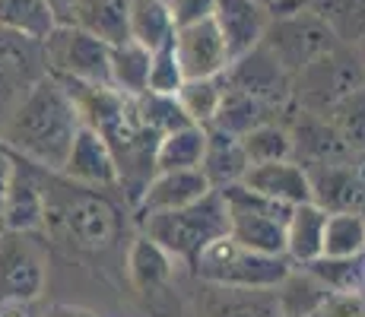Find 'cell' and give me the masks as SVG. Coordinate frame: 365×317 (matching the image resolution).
Instances as JSON below:
<instances>
[{
	"mask_svg": "<svg viewBox=\"0 0 365 317\" xmlns=\"http://www.w3.org/2000/svg\"><path fill=\"white\" fill-rule=\"evenodd\" d=\"M80 127L83 121L64 83L48 73L23 98V105L0 124V140L35 165L48 172H64V162Z\"/></svg>",
	"mask_w": 365,
	"mask_h": 317,
	"instance_id": "obj_1",
	"label": "cell"
},
{
	"mask_svg": "<svg viewBox=\"0 0 365 317\" xmlns=\"http://www.w3.org/2000/svg\"><path fill=\"white\" fill-rule=\"evenodd\" d=\"M146 238L156 241L172 260H194L210 241L229 232L226 200L220 190H210L203 200L168 213L143 216Z\"/></svg>",
	"mask_w": 365,
	"mask_h": 317,
	"instance_id": "obj_2",
	"label": "cell"
},
{
	"mask_svg": "<svg viewBox=\"0 0 365 317\" xmlns=\"http://www.w3.org/2000/svg\"><path fill=\"white\" fill-rule=\"evenodd\" d=\"M45 222H51L76 251H108L121 235V213L108 197L96 194V190L76 185L70 190H61L58 197H45Z\"/></svg>",
	"mask_w": 365,
	"mask_h": 317,
	"instance_id": "obj_3",
	"label": "cell"
},
{
	"mask_svg": "<svg viewBox=\"0 0 365 317\" xmlns=\"http://www.w3.org/2000/svg\"><path fill=\"white\" fill-rule=\"evenodd\" d=\"M191 264L203 283L216 289H277L292 270L286 257L248 251L229 235L210 241Z\"/></svg>",
	"mask_w": 365,
	"mask_h": 317,
	"instance_id": "obj_4",
	"label": "cell"
},
{
	"mask_svg": "<svg viewBox=\"0 0 365 317\" xmlns=\"http://www.w3.org/2000/svg\"><path fill=\"white\" fill-rule=\"evenodd\" d=\"M365 86V70L356 45H336L292 76V105L299 111L327 115L336 102Z\"/></svg>",
	"mask_w": 365,
	"mask_h": 317,
	"instance_id": "obj_5",
	"label": "cell"
},
{
	"mask_svg": "<svg viewBox=\"0 0 365 317\" xmlns=\"http://www.w3.org/2000/svg\"><path fill=\"white\" fill-rule=\"evenodd\" d=\"M226 200L229 213V232L226 235L238 241L242 248L270 254V257H283L286 254V219H289L292 207L261 197L255 190H248L238 181L232 187L220 190Z\"/></svg>",
	"mask_w": 365,
	"mask_h": 317,
	"instance_id": "obj_6",
	"label": "cell"
},
{
	"mask_svg": "<svg viewBox=\"0 0 365 317\" xmlns=\"http://www.w3.org/2000/svg\"><path fill=\"white\" fill-rule=\"evenodd\" d=\"M41 51H45L48 73L54 80L111 86V73H108L111 45H105L102 38L89 35L80 26L58 23L48 32V38L41 41Z\"/></svg>",
	"mask_w": 365,
	"mask_h": 317,
	"instance_id": "obj_7",
	"label": "cell"
},
{
	"mask_svg": "<svg viewBox=\"0 0 365 317\" xmlns=\"http://www.w3.org/2000/svg\"><path fill=\"white\" fill-rule=\"evenodd\" d=\"M261 45L277 58V63L289 76H296L299 70H305L312 61H318L321 54H327L340 41L331 35L324 23L314 16L312 10H299L289 16H277L267 26V35Z\"/></svg>",
	"mask_w": 365,
	"mask_h": 317,
	"instance_id": "obj_8",
	"label": "cell"
},
{
	"mask_svg": "<svg viewBox=\"0 0 365 317\" xmlns=\"http://www.w3.org/2000/svg\"><path fill=\"white\" fill-rule=\"evenodd\" d=\"M48 76L41 41L0 29V124L23 105V98Z\"/></svg>",
	"mask_w": 365,
	"mask_h": 317,
	"instance_id": "obj_9",
	"label": "cell"
},
{
	"mask_svg": "<svg viewBox=\"0 0 365 317\" xmlns=\"http://www.w3.org/2000/svg\"><path fill=\"white\" fill-rule=\"evenodd\" d=\"M222 83L229 89H235V93H245L257 98V102L270 105V108H277L286 121L296 111V105H292V76L279 67L277 58L264 45L251 48L248 54H242V58L229 63V70L222 73Z\"/></svg>",
	"mask_w": 365,
	"mask_h": 317,
	"instance_id": "obj_10",
	"label": "cell"
},
{
	"mask_svg": "<svg viewBox=\"0 0 365 317\" xmlns=\"http://www.w3.org/2000/svg\"><path fill=\"white\" fill-rule=\"evenodd\" d=\"M45 254L29 235L0 241V305H29L45 289Z\"/></svg>",
	"mask_w": 365,
	"mask_h": 317,
	"instance_id": "obj_11",
	"label": "cell"
},
{
	"mask_svg": "<svg viewBox=\"0 0 365 317\" xmlns=\"http://www.w3.org/2000/svg\"><path fill=\"white\" fill-rule=\"evenodd\" d=\"M172 51L185 80H213V76L226 73L232 63V54H229L213 19L178 26L172 38Z\"/></svg>",
	"mask_w": 365,
	"mask_h": 317,
	"instance_id": "obj_12",
	"label": "cell"
},
{
	"mask_svg": "<svg viewBox=\"0 0 365 317\" xmlns=\"http://www.w3.org/2000/svg\"><path fill=\"white\" fill-rule=\"evenodd\" d=\"M289 137H292V162H299L302 168L314 165H349L356 156L349 152V146L343 143V137L336 133L327 115H312V111H292L289 121ZM362 165V162H359Z\"/></svg>",
	"mask_w": 365,
	"mask_h": 317,
	"instance_id": "obj_13",
	"label": "cell"
},
{
	"mask_svg": "<svg viewBox=\"0 0 365 317\" xmlns=\"http://www.w3.org/2000/svg\"><path fill=\"white\" fill-rule=\"evenodd\" d=\"M308 172L312 203L324 213H359L365 203V165H314Z\"/></svg>",
	"mask_w": 365,
	"mask_h": 317,
	"instance_id": "obj_14",
	"label": "cell"
},
{
	"mask_svg": "<svg viewBox=\"0 0 365 317\" xmlns=\"http://www.w3.org/2000/svg\"><path fill=\"white\" fill-rule=\"evenodd\" d=\"M213 23L235 61L264 41L267 26H270V13L257 0H216Z\"/></svg>",
	"mask_w": 365,
	"mask_h": 317,
	"instance_id": "obj_15",
	"label": "cell"
},
{
	"mask_svg": "<svg viewBox=\"0 0 365 317\" xmlns=\"http://www.w3.org/2000/svg\"><path fill=\"white\" fill-rule=\"evenodd\" d=\"M64 175L73 185L83 187H115L118 185V165L111 156L108 143L99 130L93 127H80L70 156L64 162Z\"/></svg>",
	"mask_w": 365,
	"mask_h": 317,
	"instance_id": "obj_16",
	"label": "cell"
},
{
	"mask_svg": "<svg viewBox=\"0 0 365 317\" xmlns=\"http://www.w3.org/2000/svg\"><path fill=\"white\" fill-rule=\"evenodd\" d=\"M210 181L203 178L200 168H185V172H156L146 190L140 194L137 207L140 216L168 213V209H181L191 203L203 200L210 194Z\"/></svg>",
	"mask_w": 365,
	"mask_h": 317,
	"instance_id": "obj_17",
	"label": "cell"
},
{
	"mask_svg": "<svg viewBox=\"0 0 365 317\" xmlns=\"http://www.w3.org/2000/svg\"><path fill=\"white\" fill-rule=\"evenodd\" d=\"M45 209H48V200L41 194L38 181L29 172H23V168H10L4 197H0V216H4L6 229L29 235V232L45 225Z\"/></svg>",
	"mask_w": 365,
	"mask_h": 317,
	"instance_id": "obj_18",
	"label": "cell"
},
{
	"mask_svg": "<svg viewBox=\"0 0 365 317\" xmlns=\"http://www.w3.org/2000/svg\"><path fill=\"white\" fill-rule=\"evenodd\" d=\"M242 185L261 197L283 203V207H299L312 203V187H308V172L299 162H267V165H251L245 172Z\"/></svg>",
	"mask_w": 365,
	"mask_h": 317,
	"instance_id": "obj_19",
	"label": "cell"
},
{
	"mask_svg": "<svg viewBox=\"0 0 365 317\" xmlns=\"http://www.w3.org/2000/svg\"><path fill=\"white\" fill-rule=\"evenodd\" d=\"M248 168L251 165L242 150V140L232 137V133L216 130V127H207V150H203L200 172H203V178L210 181V187L213 190L232 187L245 178Z\"/></svg>",
	"mask_w": 365,
	"mask_h": 317,
	"instance_id": "obj_20",
	"label": "cell"
},
{
	"mask_svg": "<svg viewBox=\"0 0 365 317\" xmlns=\"http://www.w3.org/2000/svg\"><path fill=\"white\" fill-rule=\"evenodd\" d=\"M270 121H286V118L279 115L277 108H270V105L257 102V98H251L245 93H235V89H229L226 83H222V102H220V111H216L210 127H216V130H222V133H232V137H245V133H251L255 127L270 124Z\"/></svg>",
	"mask_w": 365,
	"mask_h": 317,
	"instance_id": "obj_21",
	"label": "cell"
},
{
	"mask_svg": "<svg viewBox=\"0 0 365 317\" xmlns=\"http://www.w3.org/2000/svg\"><path fill=\"white\" fill-rule=\"evenodd\" d=\"M150 67H153V51H146L137 41H121L111 45L108 54V73H111V86L128 98H140L143 93H150Z\"/></svg>",
	"mask_w": 365,
	"mask_h": 317,
	"instance_id": "obj_22",
	"label": "cell"
},
{
	"mask_svg": "<svg viewBox=\"0 0 365 317\" xmlns=\"http://www.w3.org/2000/svg\"><path fill=\"white\" fill-rule=\"evenodd\" d=\"M128 38L143 45L146 51L172 45L175 38V19L165 0H130L128 10Z\"/></svg>",
	"mask_w": 365,
	"mask_h": 317,
	"instance_id": "obj_23",
	"label": "cell"
},
{
	"mask_svg": "<svg viewBox=\"0 0 365 317\" xmlns=\"http://www.w3.org/2000/svg\"><path fill=\"white\" fill-rule=\"evenodd\" d=\"M324 222L327 213L314 203H299L292 207L289 219H286V254L299 264H312L321 257V244H324Z\"/></svg>",
	"mask_w": 365,
	"mask_h": 317,
	"instance_id": "obj_24",
	"label": "cell"
},
{
	"mask_svg": "<svg viewBox=\"0 0 365 317\" xmlns=\"http://www.w3.org/2000/svg\"><path fill=\"white\" fill-rule=\"evenodd\" d=\"M331 295L334 292L312 270H289L283 283L273 289V298H277V308L283 317H312Z\"/></svg>",
	"mask_w": 365,
	"mask_h": 317,
	"instance_id": "obj_25",
	"label": "cell"
},
{
	"mask_svg": "<svg viewBox=\"0 0 365 317\" xmlns=\"http://www.w3.org/2000/svg\"><path fill=\"white\" fill-rule=\"evenodd\" d=\"M200 317H283L273 289H216Z\"/></svg>",
	"mask_w": 365,
	"mask_h": 317,
	"instance_id": "obj_26",
	"label": "cell"
},
{
	"mask_svg": "<svg viewBox=\"0 0 365 317\" xmlns=\"http://www.w3.org/2000/svg\"><path fill=\"white\" fill-rule=\"evenodd\" d=\"M203 150H207V127H181L159 140L156 146V172H185L200 168Z\"/></svg>",
	"mask_w": 365,
	"mask_h": 317,
	"instance_id": "obj_27",
	"label": "cell"
},
{
	"mask_svg": "<svg viewBox=\"0 0 365 317\" xmlns=\"http://www.w3.org/2000/svg\"><path fill=\"white\" fill-rule=\"evenodd\" d=\"M172 264L175 260L168 257L156 241H150L146 235L133 238V244L128 251V273L140 292H146V295L159 292V289L172 279Z\"/></svg>",
	"mask_w": 365,
	"mask_h": 317,
	"instance_id": "obj_28",
	"label": "cell"
},
{
	"mask_svg": "<svg viewBox=\"0 0 365 317\" xmlns=\"http://www.w3.org/2000/svg\"><path fill=\"white\" fill-rule=\"evenodd\" d=\"M58 23L61 19L48 0H0V29L29 35L35 41H45L48 32Z\"/></svg>",
	"mask_w": 365,
	"mask_h": 317,
	"instance_id": "obj_29",
	"label": "cell"
},
{
	"mask_svg": "<svg viewBox=\"0 0 365 317\" xmlns=\"http://www.w3.org/2000/svg\"><path fill=\"white\" fill-rule=\"evenodd\" d=\"M308 10L343 45H356L365 32V0H308Z\"/></svg>",
	"mask_w": 365,
	"mask_h": 317,
	"instance_id": "obj_30",
	"label": "cell"
},
{
	"mask_svg": "<svg viewBox=\"0 0 365 317\" xmlns=\"http://www.w3.org/2000/svg\"><path fill=\"white\" fill-rule=\"evenodd\" d=\"M365 254V219L359 213H327L321 257L349 260Z\"/></svg>",
	"mask_w": 365,
	"mask_h": 317,
	"instance_id": "obj_31",
	"label": "cell"
},
{
	"mask_svg": "<svg viewBox=\"0 0 365 317\" xmlns=\"http://www.w3.org/2000/svg\"><path fill=\"white\" fill-rule=\"evenodd\" d=\"M238 140H242V150H245V156H248V165H267V162L292 159V137H289L286 121L261 124Z\"/></svg>",
	"mask_w": 365,
	"mask_h": 317,
	"instance_id": "obj_32",
	"label": "cell"
},
{
	"mask_svg": "<svg viewBox=\"0 0 365 317\" xmlns=\"http://www.w3.org/2000/svg\"><path fill=\"white\" fill-rule=\"evenodd\" d=\"M181 111L187 115V121L197 127H210L220 111L222 102V76H213V80H185L181 89L175 93Z\"/></svg>",
	"mask_w": 365,
	"mask_h": 317,
	"instance_id": "obj_33",
	"label": "cell"
},
{
	"mask_svg": "<svg viewBox=\"0 0 365 317\" xmlns=\"http://www.w3.org/2000/svg\"><path fill=\"white\" fill-rule=\"evenodd\" d=\"M327 118L343 137V143L349 146L356 162H365V86L349 93L343 102H336L327 111Z\"/></svg>",
	"mask_w": 365,
	"mask_h": 317,
	"instance_id": "obj_34",
	"label": "cell"
},
{
	"mask_svg": "<svg viewBox=\"0 0 365 317\" xmlns=\"http://www.w3.org/2000/svg\"><path fill=\"white\" fill-rule=\"evenodd\" d=\"M181 83H185V76H181V67H178V61H175L172 45H165V48H159V51H153L150 93L175 95V93L181 89Z\"/></svg>",
	"mask_w": 365,
	"mask_h": 317,
	"instance_id": "obj_35",
	"label": "cell"
},
{
	"mask_svg": "<svg viewBox=\"0 0 365 317\" xmlns=\"http://www.w3.org/2000/svg\"><path fill=\"white\" fill-rule=\"evenodd\" d=\"M168 10H172L175 29H178V26H191V23H203V19H213L216 0H168Z\"/></svg>",
	"mask_w": 365,
	"mask_h": 317,
	"instance_id": "obj_36",
	"label": "cell"
},
{
	"mask_svg": "<svg viewBox=\"0 0 365 317\" xmlns=\"http://www.w3.org/2000/svg\"><path fill=\"white\" fill-rule=\"evenodd\" d=\"M257 4L270 13V19H277V16H289V13L305 10L308 0H257Z\"/></svg>",
	"mask_w": 365,
	"mask_h": 317,
	"instance_id": "obj_37",
	"label": "cell"
},
{
	"mask_svg": "<svg viewBox=\"0 0 365 317\" xmlns=\"http://www.w3.org/2000/svg\"><path fill=\"white\" fill-rule=\"evenodd\" d=\"M45 317H99V314L86 311V308H76V305H54Z\"/></svg>",
	"mask_w": 365,
	"mask_h": 317,
	"instance_id": "obj_38",
	"label": "cell"
},
{
	"mask_svg": "<svg viewBox=\"0 0 365 317\" xmlns=\"http://www.w3.org/2000/svg\"><path fill=\"white\" fill-rule=\"evenodd\" d=\"M48 4L54 6V13H58L61 23H67L70 13H73V4H76V0H48Z\"/></svg>",
	"mask_w": 365,
	"mask_h": 317,
	"instance_id": "obj_39",
	"label": "cell"
},
{
	"mask_svg": "<svg viewBox=\"0 0 365 317\" xmlns=\"http://www.w3.org/2000/svg\"><path fill=\"white\" fill-rule=\"evenodd\" d=\"M0 317H32L26 305H0Z\"/></svg>",
	"mask_w": 365,
	"mask_h": 317,
	"instance_id": "obj_40",
	"label": "cell"
},
{
	"mask_svg": "<svg viewBox=\"0 0 365 317\" xmlns=\"http://www.w3.org/2000/svg\"><path fill=\"white\" fill-rule=\"evenodd\" d=\"M356 51H359V61H362V70H365V32H362V38L356 41Z\"/></svg>",
	"mask_w": 365,
	"mask_h": 317,
	"instance_id": "obj_41",
	"label": "cell"
},
{
	"mask_svg": "<svg viewBox=\"0 0 365 317\" xmlns=\"http://www.w3.org/2000/svg\"><path fill=\"white\" fill-rule=\"evenodd\" d=\"M359 216H362V219H365V203H362V209H359Z\"/></svg>",
	"mask_w": 365,
	"mask_h": 317,
	"instance_id": "obj_42",
	"label": "cell"
},
{
	"mask_svg": "<svg viewBox=\"0 0 365 317\" xmlns=\"http://www.w3.org/2000/svg\"><path fill=\"white\" fill-rule=\"evenodd\" d=\"M362 165H365V162H362Z\"/></svg>",
	"mask_w": 365,
	"mask_h": 317,
	"instance_id": "obj_43",
	"label": "cell"
},
{
	"mask_svg": "<svg viewBox=\"0 0 365 317\" xmlns=\"http://www.w3.org/2000/svg\"><path fill=\"white\" fill-rule=\"evenodd\" d=\"M165 4H168V0H165Z\"/></svg>",
	"mask_w": 365,
	"mask_h": 317,
	"instance_id": "obj_44",
	"label": "cell"
}]
</instances>
